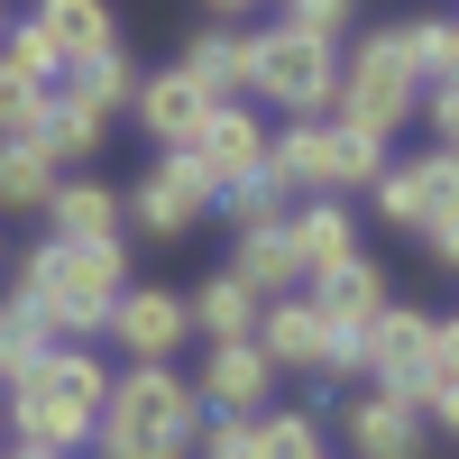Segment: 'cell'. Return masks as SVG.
<instances>
[{
    "instance_id": "1",
    "label": "cell",
    "mask_w": 459,
    "mask_h": 459,
    "mask_svg": "<svg viewBox=\"0 0 459 459\" xmlns=\"http://www.w3.org/2000/svg\"><path fill=\"white\" fill-rule=\"evenodd\" d=\"M129 294V248L120 239H47L19 266V313L56 340V350H83V340L110 322V303Z\"/></svg>"
},
{
    "instance_id": "2",
    "label": "cell",
    "mask_w": 459,
    "mask_h": 459,
    "mask_svg": "<svg viewBox=\"0 0 459 459\" xmlns=\"http://www.w3.org/2000/svg\"><path fill=\"white\" fill-rule=\"evenodd\" d=\"M101 404H110V368L92 359V350H47V359H28L19 377H10V432L28 441V450H56V459H74L92 441V423H101Z\"/></svg>"
},
{
    "instance_id": "3",
    "label": "cell",
    "mask_w": 459,
    "mask_h": 459,
    "mask_svg": "<svg viewBox=\"0 0 459 459\" xmlns=\"http://www.w3.org/2000/svg\"><path fill=\"white\" fill-rule=\"evenodd\" d=\"M194 441H203L194 377H175V368L110 377V404H101V423H92V450L101 459H194Z\"/></svg>"
},
{
    "instance_id": "4",
    "label": "cell",
    "mask_w": 459,
    "mask_h": 459,
    "mask_svg": "<svg viewBox=\"0 0 459 459\" xmlns=\"http://www.w3.org/2000/svg\"><path fill=\"white\" fill-rule=\"evenodd\" d=\"M266 166H276L285 194H313V203H350L386 175V138H368L350 120H294L285 138H266Z\"/></svg>"
},
{
    "instance_id": "5",
    "label": "cell",
    "mask_w": 459,
    "mask_h": 459,
    "mask_svg": "<svg viewBox=\"0 0 459 459\" xmlns=\"http://www.w3.org/2000/svg\"><path fill=\"white\" fill-rule=\"evenodd\" d=\"M331 120H350L368 138H395L404 120H423V74H413V47H404V19L395 28H368L350 65H340V92H331Z\"/></svg>"
},
{
    "instance_id": "6",
    "label": "cell",
    "mask_w": 459,
    "mask_h": 459,
    "mask_svg": "<svg viewBox=\"0 0 459 459\" xmlns=\"http://www.w3.org/2000/svg\"><path fill=\"white\" fill-rule=\"evenodd\" d=\"M331 92H340V47L331 37L294 28V19L248 28V101H276V110H294V120H322Z\"/></svg>"
},
{
    "instance_id": "7",
    "label": "cell",
    "mask_w": 459,
    "mask_h": 459,
    "mask_svg": "<svg viewBox=\"0 0 459 459\" xmlns=\"http://www.w3.org/2000/svg\"><path fill=\"white\" fill-rule=\"evenodd\" d=\"M257 350H266V368H294V377H359V350L313 313V294H276L266 303L257 313Z\"/></svg>"
},
{
    "instance_id": "8",
    "label": "cell",
    "mask_w": 459,
    "mask_h": 459,
    "mask_svg": "<svg viewBox=\"0 0 459 459\" xmlns=\"http://www.w3.org/2000/svg\"><path fill=\"white\" fill-rule=\"evenodd\" d=\"M359 377L368 386H395V395L432 386V313L423 303H386V313L359 331Z\"/></svg>"
},
{
    "instance_id": "9",
    "label": "cell",
    "mask_w": 459,
    "mask_h": 459,
    "mask_svg": "<svg viewBox=\"0 0 459 459\" xmlns=\"http://www.w3.org/2000/svg\"><path fill=\"white\" fill-rule=\"evenodd\" d=\"M368 194H377V221L386 230H413V239H423L441 212H459V157H441V147L432 157H404V166L377 175Z\"/></svg>"
},
{
    "instance_id": "10",
    "label": "cell",
    "mask_w": 459,
    "mask_h": 459,
    "mask_svg": "<svg viewBox=\"0 0 459 459\" xmlns=\"http://www.w3.org/2000/svg\"><path fill=\"white\" fill-rule=\"evenodd\" d=\"M194 404H212V423H257V413L276 404V368H266V350H257V340H230V350H203Z\"/></svg>"
},
{
    "instance_id": "11",
    "label": "cell",
    "mask_w": 459,
    "mask_h": 459,
    "mask_svg": "<svg viewBox=\"0 0 459 459\" xmlns=\"http://www.w3.org/2000/svg\"><path fill=\"white\" fill-rule=\"evenodd\" d=\"M101 331L129 350V368H175V350L194 340V322H184V294H166V285H129L120 303H110Z\"/></svg>"
},
{
    "instance_id": "12",
    "label": "cell",
    "mask_w": 459,
    "mask_h": 459,
    "mask_svg": "<svg viewBox=\"0 0 459 459\" xmlns=\"http://www.w3.org/2000/svg\"><path fill=\"white\" fill-rule=\"evenodd\" d=\"M212 203H221V194H212V175H203L194 157H157V166H147V184L129 194V221L147 230V239H184Z\"/></svg>"
},
{
    "instance_id": "13",
    "label": "cell",
    "mask_w": 459,
    "mask_h": 459,
    "mask_svg": "<svg viewBox=\"0 0 459 459\" xmlns=\"http://www.w3.org/2000/svg\"><path fill=\"white\" fill-rule=\"evenodd\" d=\"M184 157L212 175V194H230V184L266 175V120H257V110H239V101H221L212 120L194 129V147H184Z\"/></svg>"
},
{
    "instance_id": "14",
    "label": "cell",
    "mask_w": 459,
    "mask_h": 459,
    "mask_svg": "<svg viewBox=\"0 0 459 459\" xmlns=\"http://www.w3.org/2000/svg\"><path fill=\"white\" fill-rule=\"evenodd\" d=\"M340 423H350V450L359 459H423V395H395V386H368L359 404H340Z\"/></svg>"
},
{
    "instance_id": "15",
    "label": "cell",
    "mask_w": 459,
    "mask_h": 459,
    "mask_svg": "<svg viewBox=\"0 0 459 459\" xmlns=\"http://www.w3.org/2000/svg\"><path fill=\"white\" fill-rule=\"evenodd\" d=\"M129 110H138V129L157 138L166 157H184V147H194V129L212 120L221 101H212V92H203L184 65H166V74H138V101H129Z\"/></svg>"
},
{
    "instance_id": "16",
    "label": "cell",
    "mask_w": 459,
    "mask_h": 459,
    "mask_svg": "<svg viewBox=\"0 0 459 459\" xmlns=\"http://www.w3.org/2000/svg\"><path fill=\"white\" fill-rule=\"evenodd\" d=\"M285 248H294V266H303V285H322V276H340L350 257H368L350 203H303V212H285Z\"/></svg>"
},
{
    "instance_id": "17",
    "label": "cell",
    "mask_w": 459,
    "mask_h": 459,
    "mask_svg": "<svg viewBox=\"0 0 459 459\" xmlns=\"http://www.w3.org/2000/svg\"><path fill=\"white\" fill-rule=\"evenodd\" d=\"M386 303H395V294H386V276H377V257H350L340 276H322V285H313V313H322L340 340H350V350H359V331L386 313Z\"/></svg>"
},
{
    "instance_id": "18",
    "label": "cell",
    "mask_w": 459,
    "mask_h": 459,
    "mask_svg": "<svg viewBox=\"0 0 459 459\" xmlns=\"http://www.w3.org/2000/svg\"><path fill=\"white\" fill-rule=\"evenodd\" d=\"M257 313L266 303L239 285V276H212L203 294H184V322H194V340L203 350H230V340H257Z\"/></svg>"
},
{
    "instance_id": "19",
    "label": "cell",
    "mask_w": 459,
    "mask_h": 459,
    "mask_svg": "<svg viewBox=\"0 0 459 459\" xmlns=\"http://www.w3.org/2000/svg\"><path fill=\"white\" fill-rule=\"evenodd\" d=\"M129 230V203L110 184H56L47 194V239H120Z\"/></svg>"
},
{
    "instance_id": "20",
    "label": "cell",
    "mask_w": 459,
    "mask_h": 459,
    "mask_svg": "<svg viewBox=\"0 0 459 459\" xmlns=\"http://www.w3.org/2000/svg\"><path fill=\"white\" fill-rule=\"evenodd\" d=\"M28 19L56 37V56H65V65H83V56H101V47H120V19H110V0H37Z\"/></svg>"
},
{
    "instance_id": "21",
    "label": "cell",
    "mask_w": 459,
    "mask_h": 459,
    "mask_svg": "<svg viewBox=\"0 0 459 459\" xmlns=\"http://www.w3.org/2000/svg\"><path fill=\"white\" fill-rule=\"evenodd\" d=\"M230 276H239L257 303L294 294V285H303V266H294V248H285V221H266V230H239V248H230Z\"/></svg>"
},
{
    "instance_id": "22",
    "label": "cell",
    "mask_w": 459,
    "mask_h": 459,
    "mask_svg": "<svg viewBox=\"0 0 459 459\" xmlns=\"http://www.w3.org/2000/svg\"><path fill=\"white\" fill-rule=\"evenodd\" d=\"M56 92H74L92 120H110V110H129V101H138V65H129V47H101V56H83V65H65V83H56Z\"/></svg>"
},
{
    "instance_id": "23",
    "label": "cell",
    "mask_w": 459,
    "mask_h": 459,
    "mask_svg": "<svg viewBox=\"0 0 459 459\" xmlns=\"http://www.w3.org/2000/svg\"><path fill=\"white\" fill-rule=\"evenodd\" d=\"M184 74H194L212 101H239L248 92V28H203L194 47H184Z\"/></svg>"
},
{
    "instance_id": "24",
    "label": "cell",
    "mask_w": 459,
    "mask_h": 459,
    "mask_svg": "<svg viewBox=\"0 0 459 459\" xmlns=\"http://www.w3.org/2000/svg\"><path fill=\"white\" fill-rule=\"evenodd\" d=\"M101 129H110V120H92V110L74 101V92H47V110H37V129H28V138L47 147V157H56V175H65V166H83L92 147H101Z\"/></svg>"
},
{
    "instance_id": "25",
    "label": "cell",
    "mask_w": 459,
    "mask_h": 459,
    "mask_svg": "<svg viewBox=\"0 0 459 459\" xmlns=\"http://www.w3.org/2000/svg\"><path fill=\"white\" fill-rule=\"evenodd\" d=\"M56 157L37 138H0V212H47V194H56Z\"/></svg>"
},
{
    "instance_id": "26",
    "label": "cell",
    "mask_w": 459,
    "mask_h": 459,
    "mask_svg": "<svg viewBox=\"0 0 459 459\" xmlns=\"http://www.w3.org/2000/svg\"><path fill=\"white\" fill-rule=\"evenodd\" d=\"M404 47L423 92H459V19H404Z\"/></svg>"
},
{
    "instance_id": "27",
    "label": "cell",
    "mask_w": 459,
    "mask_h": 459,
    "mask_svg": "<svg viewBox=\"0 0 459 459\" xmlns=\"http://www.w3.org/2000/svg\"><path fill=\"white\" fill-rule=\"evenodd\" d=\"M0 56H10L28 83H47V92L65 83V56H56V37L37 28V19H10V28H0Z\"/></svg>"
},
{
    "instance_id": "28",
    "label": "cell",
    "mask_w": 459,
    "mask_h": 459,
    "mask_svg": "<svg viewBox=\"0 0 459 459\" xmlns=\"http://www.w3.org/2000/svg\"><path fill=\"white\" fill-rule=\"evenodd\" d=\"M257 459H331L313 413H257Z\"/></svg>"
},
{
    "instance_id": "29",
    "label": "cell",
    "mask_w": 459,
    "mask_h": 459,
    "mask_svg": "<svg viewBox=\"0 0 459 459\" xmlns=\"http://www.w3.org/2000/svg\"><path fill=\"white\" fill-rule=\"evenodd\" d=\"M212 212H230L239 230H266V221H285V184H276V166H266V175H248V184H230V194H221Z\"/></svg>"
},
{
    "instance_id": "30",
    "label": "cell",
    "mask_w": 459,
    "mask_h": 459,
    "mask_svg": "<svg viewBox=\"0 0 459 459\" xmlns=\"http://www.w3.org/2000/svg\"><path fill=\"white\" fill-rule=\"evenodd\" d=\"M37 110H47V83H28V74L0 56V138H28V129H37Z\"/></svg>"
},
{
    "instance_id": "31",
    "label": "cell",
    "mask_w": 459,
    "mask_h": 459,
    "mask_svg": "<svg viewBox=\"0 0 459 459\" xmlns=\"http://www.w3.org/2000/svg\"><path fill=\"white\" fill-rule=\"evenodd\" d=\"M47 350H56V340L37 331V322L19 313V303H0V386H10V377H19L28 359H47Z\"/></svg>"
},
{
    "instance_id": "32",
    "label": "cell",
    "mask_w": 459,
    "mask_h": 459,
    "mask_svg": "<svg viewBox=\"0 0 459 459\" xmlns=\"http://www.w3.org/2000/svg\"><path fill=\"white\" fill-rule=\"evenodd\" d=\"M285 19H294V28H313V37H331V47H340V28H350V0H285Z\"/></svg>"
},
{
    "instance_id": "33",
    "label": "cell",
    "mask_w": 459,
    "mask_h": 459,
    "mask_svg": "<svg viewBox=\"0 0 459 459\" xmlns=\"http://www.w3.org/2000/svg\"><path fill=\"white\" fill-rule=\"evenodd\" d=\"M203 459H257V423H203Z\"/></svg>"
},
{
    "instance_id": "34",
    "label": "cell",
    "mask_w": 459,
    "mask_h": 459,
    "mask_svg": "<svg viewBox=\"0 0 459 459\" xmlns=\"http://www.w3.org/2000/svg\"><path fill=\"white\" fill-rule=\"evenodd\" d=\"M432 386H459V313H432Z\"/></svg>"
},
{
    "instance_id": "35",
    "label": "cell",
    "mask_w": 459,
    "mask_h": 459,
    "mask_svg": "<svg viewBox=\"0 0 459 459\" xmlns=\"http://www.w3.org/2000/svg\"><path fill=\"white\" fill-rule=\"evenodd\" d=\"M423 248H432V266H450V276H459V212H441V221L423 230Z\"/></svg>"
},
{
    "instance_id": "36",
    "label": "cell",
    "mask_w": 459,
    "mask_h": 459,
    "mask_svg": "<svg viewBox=\"0 0 459 459\" xmlns=\"http://www.w3.org/2000/svg\"><path fill=\"white\" fill-rule=\"evenodd\" d=\"M432 129H441V157H459V92H423Z\"/></svg>"
},
{
    "instance_id": "37",
    "label": "cell",
    "mask_w": 459,
    "mask_h": 459,
    "mask_svg": "<svg viewBox=\"0 0 459 459\" xmlns=\"http://www.w3.org/2000/svg\"><path fill=\"white\" fill-rule=\"evenodd\" d=\"M423 423L432 432H459V386H423Z\"/></svg>"
},
{
    "instance_id": "38",
    "label": "cell",
    "mask_w": 459,
    "mask_h": 459,
    "mask_svg": "<svg viewBox=\"0 0 459 459\" xmlns=\"http://www.w3.org/2000/svg\"><path fill=\"white\" fill-rule=\"evenodd\" d=\"M203 10H212V19H221V28H239V19H248V10H257V0H203Z\"/></svg>"
},
{
    "instance_id": "39",
    "label": "cell",
    "mask_w": 459,
    "mask_h": 459,
    "mask_svg": "<svg viewBox=\"0 0 459 459\" xmlns=\"http://www.w3.org/2000/svg\"><path fill=\"white\" fill-rule=\"evenodd\" d=\"M0 459H56V450H28V441H10V450H0Z\"/></svg>"
},
{
    "instance_id": "40",
    "label": "cell",
    "mask_w": 459,
    "mask_h": 459,
    "mask_svg": "<svg viewBox=\"0 0 459 459\" xmlns=\"http://www.w3.org/2000/svg\"><path fill=\"white\" fill-rule=\"evenodd\" d=\"M0 28H10V10H0Z\"/></svg>"
}]
</instances>
